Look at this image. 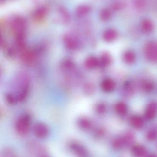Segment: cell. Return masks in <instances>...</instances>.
I'll list each match as a JSON object with an SVG mask.
<instances>
[{
    "label": "cell",
    "mask_w": 157,
    "mask_h": 157,
    "mask_svg": "<svg viewBox=\"0 0 157 157\" xmlns=\"http://www.w3.org/2000/svg\"><path fill=\"white\" fill-rule=\"evenodd\" d=\"M112 145L115 149H120L125 146L122 136H119L114 139L112 142Z\"/></svg>",
    "instance_id": "obj_31"
},
{
    "label": "cell",
    "mask_w": 157,
    "mask_h": 157,
    "mask_svg": "<svg viewBox=\"0 0 157 157\" xmlns=\"http://www.w3.org/2000/svg\"><path fill=\"white\" fill-rule=\"evenodd\" d=\"M123 93L126 97H131L134 93V89L132 84L129 81H126L123 86Z\"/></svg>",
    "instance_id": "obj_25"
},
{
    "label": "cell",
    "mask_w": 157,
    "mask_h": 157,
    "mask_svg": "<svg viewBox=\"0 0 157 157\" xmlns=\"http://www.w3.org/2000/svg\"><path fill=\"white\" fill-rule=\"evenodd\" d=\"M70 149L77 157H88L87 149L82 144L77 142H73L69 145Z\"/></svg>",
    "instance_id": "obj_8"
},
{
    "label": "cell",
    "mask_w": 157,
    "mask_h": 157,
    "mask_svg": "<svg viewBox=\"0 0 157 157\" xmlns=\"http://www.w3.org/2000/svg\"><path fill=\"white\" fill-rule=\"evenodd\" d=\"M20 52V58L25 64L32 66L36 63L37 59V55L36 51L26 48Z\"/></svg>",
    "instance_id": "obj_4"
},
{
    "label": "cell",
    "mask_w": 157,
    "mask_h": 157,
    "mask_svg": "<svg viewBox=\"0 0 157 157\" xmlns=\"http://www.w3.org/2000/svg\"><path fill=\"white\" fill-rule=\"evenodd\" d=\"M10 152H6L5 155H4V157H14L13 155H11Z\"/></svg>",
    "instance_id": "obj_36"
},
{
    "label": "cell",
    "mask_w": 157,
    "mask_h": 157,
    "mask_svg": "<svg viewBox=\"0 0 157 157\" xmlns=\"http://www.w3.org/2000/svg\"><path fill=\"white\" fill-rule=\"evenodd\" d=\"M63 42L65 47L69 51L76 50L78 48L79 44L77 39L70 34H66L63 37Z\"/></svg>",
    "instance_id": "obj_6"
},
{
    "label": "cell",
    "mask_w": 157,
    "mask_h": 157,
    "mask_svg": "<svg viewBox=\"0 0 157 157\" xmlns=\"http://www.w3.org/2000/svg\"><path fill=\"white\" fill-rule=\"evenodd\" d=\"M105 132L104 129L100 128L97 129L96 131V135L97 137H101L105 134Z\"/></svg>",
    "instance_id": "obj_34"
},
{
    "label": "cell",
    "mask_w": 157,
    "mask_h": 157,
    "mask_svg": "<svg viewBox=\"0 0 157 157\" xmlns=\"http://www.w3.org/2000/svg\"><path fill=\"white\" fill-rule=\"evenodd\" d=\"M1 69H0V75H1Z\"/></svg>",
    "instance_id": "obj_40"
},
{
    "label": "cell",
    "mask_w": 157,
    "mask_h": 157,
    "mask_svg": "<svg viewBox=\"0 0 157 157\" xmlns=\"http://www.w3.org/2000/svg\"><path fill=\"white\" fill-rule=\"evenodd\" d=\"M157 43L155 41H150L146 44L144 47V54L147 60L156 63L157 59Z\"/></svg>",
    "instance_id": "obj_5"
},
{
    "label": "cell",
    "mask_w": 157,
    "mask_h": 157,
    "mask_svg": "<svg viewBox=\"0 0 157 157\" xmlns=\"http://www.w3.org/2000/svg\"><path fill=\"white\" fill-rule=\"evenodd\" d=\"M91 11V6L87 5H82L77 8L76 14L77 17H82L88 14Z\"/></svg>",
    "instance_id": "obj_18"
},
{
    "label": "cell",
    "mask_w": 157,
    "mask_h": 157,
    "mask_svg": "<svg viewBox=\"0 0 157 157\" xmlns=\"http://www.w3.org/2000/svg\"><path fill=\"white\" fill-rule=\"evenodd\" d=\"M4 43V39L2 34L0 33V47H2Z\"/></svg>",
    "instance_id": "obj_35"
},
{
    "label": "cell",
    "mask_w": 157,
    "mask_h": 157,
    "mask_svg": "<svg viewBox=\"0 0 157 157\" xmlns=\"http://www.w3.org/2000/svg\"><path fill=\"white\" fill-rule=\"evenodd\" d=\"M96 111L99 114H103L107 111V106L104 102H99L96 106Z\"/></svg>",
    "instance_id": "obj_32"
},
{
    "label": "cell",
    "mask_w": 157,
    "mask_h": 157,
    "mask_svg": "<svg viewBox=\"0 0 157 157\" xmlns=\"http://www.w3.org/2000/svg\"><path fill=\"white\" fill-rule=\"evenodd\" d=\"M142 87L144 91L147 93H149L154 89L155 85L151 80H145L142 83Z\"/></svg>",
    "instance_id": "obj_27"
},
{
    "label": "cell",
    "mask_w": 157,
    "mask_h": 157,
    "mask_svg": "<svg viewBox=\"0 0 157 157\" xmlns=\"http://www.w3.org/2000/svg\"><path fill=\"white\" fill-rule=\"evenodd\" d=\"M78 126L83 130H89L92 127V122L90 120L86 117H81L77 121Z\"/></svg>",
    "instance_id": "obj_17"
},
{
    "label": "cell",
    "mask_w": 157,
    "mask_h": 157,
    "mask_svg": "<svg viewBox=\"0 0 157 157\" xmlns=\"http://www.w3.org/2000/svg\"><path fill=\"white\" fill-rule=\"evenodd\" d=\"M147 138L150 141H154L157 138V130L155 128L150 129L147 135Z\"/></svg>",
    "instance_id": "obj_33"
},
{
    "label": "cell",
    "mask_w": 157,
    "mask_h": 157,
    "mask_svg": "<svg viewBox=\"0 0 157 157\" xmlns=\"http://www.w3.org/2000/svg\"><path fill=\"white\" fill-rule=\"evenodd\" d=\"M33 131L35 136L40 139L46 138L49 133V129L48 126L43 123L36 124L34 125Z\"/></svg>",
    "instance_id": "obj_7"
},
{
    "label": "cell",
    "mask_w": 157,
    "mask_h": 157,
    "mask_svg": "<svg viewBox=\"0 0 157 157\" xmlns=\"http://www.w3.org/2000/svg\"><path fill=\"white\" fill-rule=\"evenodd\" d=\"M121 136L125 146L131 144L135 139V135L131 131H128L125 132Z\"/></svg>",
    "instance_id": "obj_20"
},
{
    "label": "cell",
    "mask_w": 157,
    "mask_h": 157,
    "mask_svg": "<svg viewBox=\"0 0 157 157\" xmlns=\"http://www.w3.org/2000/svg\"><path fill=\"white\" fill-rule=\"evenodd\" d=\"M148 157H157V156L155 154H152V155H150Z\"/></svg>",
    "instance_id": "obj_38"
},
{
    "label": "cell",
    "mask_w": 157,
    "mask_h": 157,
    "mask_svg": "<svg viewBox=\"0 0 157 157\" xmlns=\"http://www.w3.org/2000/svg\"><path fill=\"white\" fill-rule=\"evenodd\" d=\"M115 109L119 115L124 116L126 115L128 112V107L125 103L120 101L116 103L115 106Z\"/></svg>",
    "instance_id": "obj_22"
},
{
    "label": "cell",
    "mask_w": 157,
    "mask_h": 157,
    "mask_svg": "<svg viewBox=\"0 0 157 157\" xmlns=\"http://www.w3.org/2000/svg\"><path fill=\"white\" fill-rule=\"evenodd\" d=\"M131 124L134 128L136 129H141L144 125V121L141 116L135 115L131 120Z\"/></svg>",
    "instance_id": "obj_21"
},
{
    "label": "cell",
    "mask_w": 157,
    "mask_h": 157,
    "mask_svg": "<svg viewBox=\"0 0 157 157\" xmlns=\"http://www.w3.org/2000/svg\"><path fill=\"white\" fill-rule=\"evenodd\" d=\"M49 12L48 7L42 6L37 8L33 14V18L35 21H40L46 17Z\"/></svg>",
    "instance_id": "obj_10"
},
{
    "label": "cell",
    "mask_w": 157,
    "mask_h": 157,
    "mask_svg": "<svg viewBox=\"0 0 157 157\" xmlns=\"http://www.w3.org/2000/svg\"><path fill=\"white\" fill-rule=\"evenodd\" d=\"M126 2H113L111 5V9L113 11H120L126 7Z\"/></svg>",
    "instance_id": "obj_30"
},
{
    "label": "cell",
    "mask_w": 157,
    "mask_h": 157,
    "mask_svg": "<svg viewBox=\"0 0 157 157\" xmlns=\"http://www.w3.org/2000/svg\"><path fill=\"white\" fill-rule=\"evenodd\" d=\"M95 85L93 83L88 82L85 84L83 88L84 92L87 96H91L93 95L95 92Z\"/></svg>",
    "instance_id": "obj_29"
},
{
    "label": "cell",
    "mask_w": 157,
    "mask_h": 157,
    "mask_svg": "<svg viewBox=\"0 0 157 157\" xmlns=\"http://www.w3.org/2000/svg\"><path fill=\"white\" fill-rule=\"evenodd\" d=\"M112 16L111 10L106 8L102 9L100 13V18L103 21H108L111 19Z\"/></svg>",
    "instance_id": "obj_26"
},
{
    "label": "cell",
    "mask_w": 157,
    "mask_h": 157,
    "mask_svg": "<svg viewBox=\"0 0 157 157\" xmlns=\"http://www.w3.org/2000/svg\"><path fill=\"white\" fill-rule=\"evenodd\" d=\"M113 2H126V0H113Z\"/></svg>",
    "instance_id": "obj_37"
},
{
    "label": "cell",
    "mask_w": 157,
    "mask_h": 157,
    "mask_svg": "<svg viewBox=\"0 0 157 157\" xmlns=\"http://www.w3.org/2000/svg\"><path fill=\"white\" fill-rule=\"evenodd\" d=\"M134 7L138 11L144 10L146 6V0H131Z\"/></svg>",
    "instance_id": "obj_28"
},
{
    "label": "cell",
    "mask_w": 157,
    "mask_h": 157,
    "mask_svg": "<svg viewBox=\"0 0 157 157\" xmlns=\"http://www.w3.org/2000/svg\"><path fill=\"white\" fill-rule=\"evenodd\" d=\"M31 117L27 113L20 116L16 123V130L18 134L24 136L29 132L31 126Z\"/></svg>",
    "instance_id": "obj_2"
},
{
    "label": "cell",
    "mask_w": 157,
    "mask_h": 157,
    "mask_svg": "<svg viewBox=\"0 0 157 157\" xmlns=\"http://www.w3.org/2000/svg\"><path fill=\"white\" fill-rule=\"evenodd\" d=\"M49 157L46 156H42V157Z\"/></svg>",
    "instance_id": "obj_39"
},
{
    "label": "cell",
    "mask_w": 157,
    "mask_h": 157,
    "mask_svg": "<svg viewBox=\"0 0 157 157\" xmlns=\"http://www.w3.org/2000/svg\"><path fill=\"white\" fill-rule=\"evenodd\" d=\"M31 80L29 75L27 73H20L15 79V93L13 94L17 101H24L28 97L30 90Z\"/></svg>",
    "instance_id": "obj_1"
},
{
    "label": "cell",
    "mask_w": 157,
    "mask_h": 157,
    "mask_svg": "<svg viewBox=\"0 0 157 157\" xmlns=\"http://www.w3.org/2000/svg\"><path fill=\"white\" fill-rule=\"evenodd\" d=\"M157 112L156 102L155 101H151L147 107L145 113V116L147 120H153L156 116Z\"/></svg>",
    "instance_id": "obj_9"
},
{
    "label": "cell",
    "mask_w": 157,
    "mask_h": 157,
    "mask_svg": "<svg viewBox=\"0 0 157 157\" xmlns=\"http://www.w3.org/2000/svg\"><path fill=\"white\" fill-rule=\"evenodd\" d=\"M74 63L70 59H65L62 62L61 64V69L65 71H71L74 68Z\"/></svg>",
    "instance_id": "obj_23"
},
{
    "label": "cell",
    "mask_w": 157,
    "mask_h": 157,
    "mask_svg": "<svg viewBox=\"0 0 157 157\" xmlns=\"http://www.w3.org/2000/svg\"><path fill=\"white\" fill-rule=\"evenodd\" d=\"M26 20L21 17H15L10 24V28L15 37L26 35Z\"/></svg>",
    "instance_id": "obj_3"
},
{
    "label": "cell",
    "mask_w": 157,
    "mask_h": 157,
    "mask_svg": "<svg viewBox=\"0 0 157 157\" xmlns=\"http://www.w3.org/2000/svg\"><path fill=\"white\" fill-rule=\"evenodd\" d=\"M99 64V61L94 56H89L84 62V66L87 70H92L96 69Z\"/></svg>",
    "instance_id": "obj_14"
},
{
    "label": "cell",
    "mask_w": 157,
    "mask_h": 157,
    "mask_svg": "<svg viewBox=\"0 0 157 157\" xmlns=\"http://www.w3.org/2000/svg\"><path fill=\"white\" fill-rule=\"evenodd\" d=\"M116 86V83L115 81L111 78H106L101 82V89L105 92H112L115 90Z\"/></svg>",
    "instance_id": "obj_11"
},
{
    "label": "cell",
    "mask_w": 157,
    "mask_h": 157,
    "mask_svg": "<svg viewBox=\"0 0 157 157\" xmlns=\"http://www.w3.org/2000/svg\"><path fill=\"white\" fill-rule=\"evenodd\" d=\"M132 153L135 157H147V150L141 145H135L132 148Z\"/></svg>",
    "instance_id": "obj_12"
},
{
    "label": "cell",
    "mask_w": 157,
    "mask_h": 157,
    "mask_svg": "<svg viewBox=\"0 0 157 157\" xmlns=\"http://www.w3.org/2000/svg\"><path fill=\"white\" fill-rule=\"evenodd\" d=\"M112 56L110 53L108 52H104L101 53L99 63H100L103 67H108L109 66L112 64Z\"/></svg>",
    "instance_id": "obj_16"
},
{
    "label": "cell",
    "mask_w": 157,
    "mask_h": 157,
    "mask_svg": "<svg viewBox=\"0 0 157 157\" xmlns=\"http://www.w3.org/2000/svg\"><path fill=\"white\" fill-rule=\"evenodd\" d=\"M123 58L126 64H132L136 60V55L132 51L128 50L124 52Z\"/></svg>",
    "instance_id": "obj_19"
},
{
    "label": "cell",
    "mask_w": 157,
    "mask_h": 157,
    "mask_svg": "<svg viewBox=\"0 0 157 157\" xmlns=\"http://www.w3.org/2000/svg\"><path fill=\"white\" fill-rule=\"evenodd\" d=\"M141 28L143 32L146 34H150L154 31L155 25L150 19H145L142 21Z\"/></svg>",
    "instance_id": "obj_15"
},
{
    "label": "cell",
    "mask_w": 157,
    "mask_h": 157,
    "mask_svg": "<svg viewBox=\"0 0 157 157\" xmlns=\"http://www.w3.org/2000/svg\"><path fill=\"white\" fill-rule=\"evenodd\" d=\"M117 31L113 29H109L104 31L103 34V39L108 42L114 41L118 37Z\"/></svg>",
    "instance_id": "obj_13"
},
{
    "label": "cell",
    "mask_w": 157,
    "mask_h": 157,
    "mask_svg": "<svg viewBox=\"0 0 157 157\" xmlns=\"http://www.w3.org/2000/svg\"><path fill=\"white\" fill-rule=\"evenodd\" d=\"M59 12L64 23L65 24H69L71 21V16L67 9L64 6H61L59 8Z\"/></svg>",
    "instance_id": "obj_24"
}]
</instances>
